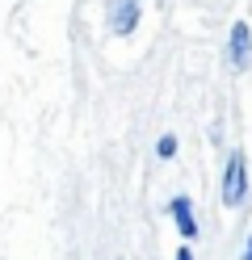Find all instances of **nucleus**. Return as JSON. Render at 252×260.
I'll return each mask as SVG.
<instances>
[{
    "instance_id": "f257e3e1",
    "label": "nucleus",
    "mask_w": 252,
    "mask_h": 260,
    "mask_svg": "<svg viewBox=\"0 0 252 260\" xmlns=\"http://www.w3.org/2000/svg\"><path fill=\"white\" fill-rule=\"evenodd\" d=\"M218 198H223L227 210H240L248 202V159L244 151H231L227 155V168H223V185H218Z\"/></svg>"
},
{
    "instance_id": "f03ea898",
    "label": "nucleus",
    "mask_w": 252,
    "mask_h": 260,
    "mask_svg": "<svg viewBox=\"0 0 252 260\" xmlns=\"http://www.w3.org/2000/svg\"><path fill=\"white\" fill-rule=\"evenodd\" d=\"M227 63H231V72H248V68H252V29H248V21H235V25H231Z\"/></svg>"
},
{
    "instance_id": "7ed1b4c3",
    "label": "nucleus",
    "mask_w": 252,
    "mask_h": 260,
    "mask_svg": "<svg viewBox=\"0 0 252 260\" xmlns=\"http://www.w3.org/2000/svg\"><path fill=\"white\" fill-rule=\"evenodd\" d=\"M134 25H139V0H109V29L118 38L134 34Z\"/></svg>"
},
{
    "instance_id": "20e7f679",
    "label": "nucleus",
    "mask_w": 252,
    "mask_h": 260,
    "mask_svg": "<svg viewBox=\"0 0 252 260\" xmlns=\"http://www.w3.org/2000/svg\"><path fill=\"white\" fill-rule=\"evenodd\" d=\"M168 214H173L181 239H193L198 235V218H193V202L189 198H173V202H168Z\"/></svg>"
},
{
    "instance_id": "39448f33",
    "label": "nucleus",
    "mask_w": 252,
    "mask_h": 260,
    "mask_svg": "<svg viewBox=\"0 0 252 260\" xmlns=\"http://www.w3.org/2000/svg\"><path fill=\"white\" fill-rule=\"evenodd\" d=\"M156 155H160V159H173V155H177V139H173V135H164V139L156 143Z\"/></svg>"
},
{
    "instance_id": "423d86ee",
    "label": "nucleus",
    "mask_w": 252,
    "mask_h": 260,
    "mask_svg": "<svg viewBox=\"0 0 252 260\" xmlns=\"http://www.w3.org/2000/svg\"><path fill=\"white\" fill-rule=\"evenodd\" d=\"M244 260H252V231H248V243H244Z\"/></svg>"
},
{
    "instance_id": "0eeeda50",
    "label": "nucleus",
    "mask_w": 252,
    "mask_h": 260,
    "mask_svg": "<svg viewBox=\"0 0 252 260\" xmlns=\"http://www.w3.org/2000/svg\"><path fill=\"white\" fill-rule=\"evenodd\" d=\"M177 260H193V252H189V248H181V252H177Z\"/></svg>"
}]
</instances>
